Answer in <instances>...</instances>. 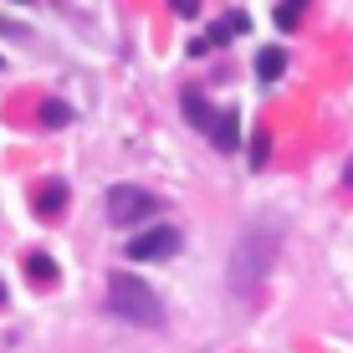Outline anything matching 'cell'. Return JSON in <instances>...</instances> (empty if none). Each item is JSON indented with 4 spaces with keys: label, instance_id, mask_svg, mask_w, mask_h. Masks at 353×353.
<instances>
[{
    "label": "cell",
    "instance_id": "obj_1",
    "mask_svg": "<svg viewBox=\"0 0 353 353\" xmlns=\"http://www.w3.org/2000/svg\"><path fill=\"white\" fill-rule=\"evenodd\" d=\"M276 251H282V221L276 215H256L236 241V256H230V292H256L261 276L272 272Z\"/></svg>",
    "mask_w": 353,
    "mask_h": 353
},
{
    "label": "cell",
    "instance_id": "obj_2",
    "mask_svg": "<svg viewBox=\"0 0 353 353\" xmlns=\"http://www.w3.org/2000/svg\"><path fill=\"white\" fill-rule=\"evenodd\" d=\"M108 312H118V318H128L139 327H159L164 323L159 292L143 287L139 276H113V282H108Z\"/></svg>",
    "mask_w": 353,
    "mask_h": 353
},
{
    "label": "cell",
    "instance_id": "obj_3",
    "mask_svg": "<svg viewBox=\"0 0 353 353\" xmlns=\"http://www.w3.org/2000/svg\"><path fill=\"white\" fill-rule=\"evenodd\" d=\"M159 210V200H154L149 190H139V185H113L108 190V215H113V225H139L143 215H154Z\"/></svg>",
    "mask_w": 353,
    "mask_h": 353
},
{
    "label": "cell",
    "instance_id": "obj_4",
    "mask_svg": "<svg viewBox=\"0 0 353 353\" xmlns=\"http://www.w3.org/2000/svg\"><path fill=\"white\" fill-rule=\"evenodd\" d=\"M179 246H185V236L174 225H154V230H139L123 251H128V261H169Z\"/></svg>",
    "mask_w": 353,
    "mask_h": 353
},
{
    "label": "cell",
    "instance_id": "obj_5",
    "mask_svg": "<svg viewBox=\"0 0 353 353\" xmlns=\"http://www.w3.org/2000/svg\"><path fill=\"white\" fill-rule=\"evenodd\" d=\"M246 26H251V16H246V10H230L225 21H215V26L205 31L200 41H194V52H215V46H221V41H230V36H241Z\"/></svg>",
    "mask_w": 353,
    "mask_h": 353
},
{
    "label": "cell",
    "instance_id": "obj_6",
    "mask_svg": "<svg viewBox=\"0 0 353 353\" xmlns=\"http://www.w3.org/2000/svg\"><path fill=\"white\" fill-rule=\"evenodd\" d=\"M210 143H215L221 154H236V149H241V118L230 113V108H225L221 118H215V128H210Z\"/></svg>",
    "mask_w": 353,
    "mask_h": 353
},
{
    "label": "cell",
    "instance_id": "obj_7",
    "mask_svg": "<svg viewBox=\"0 0 353 353\" xmlns=\"http://www.w3.org/2000/svg\"><path fill=\"white\" fill-rule=\"evenodd\" d=\"M179 103H185V118H190L194 128H205V133H210V128H215V118H221V113H215V108L205 103V97L194 92V88H185V97H179Z\"/></svg>",
    "mask_w": 353,
    "mask_h": 353
},
{
    "label": "cell",
    "instance_id": "obj_8",
    "mask_svg": "<svg viewBox=\"0 0 353 353\" xmlns=\"http://www.w3.org/2000/svg\"><path fill=\"white\" fill-rule=\"evenodd\" d=\"M36 210H41V215H62L67 210V185H62V179L36 185Z\"/></svg>",
    "mask_w": 353,
    "mask_h": 353
},
{
    "label": "cell",
    "instance_id": "obj_9",
    "mask_svg": "<svg viewBox=\"0 0 353 353\" xmlns=\"http://www.w3.org/2000/svg\"><path fill=\"white\" fill-rule=\"evenodd\" d=\"M282 67H287V52H282V46H261L256 77H261V82H276V77H282Z\"/></svg>",
    "mask_w": 353,
    "mask_h": 353
},
{
    "label": "cell",
    "instance_id": "obj_10",
    "mask_svg": "<svg viewBox=\"0 0 353 353\" xmlns=\"http://www.w3.org/2000/svg\"><path fill=\"white\" fill-rule=\"evenodd\" d=\"M36 118H41V128H67V123H72V108H67V103H57V97H46Z\"/></svg>",
    "mask_w": 353,
    "mask_h": 353
},
{
    "label": "cell",
    "instance_id": "obj_11",
    "mask_svg": "<svg viewBox=\"0 0 353 353\" xmlns=\"http://www.w3.org/2000/svg\"><path fill=\"white\" fill-rule=\"evenodd\" d=\"M26 276L31 282H57V261L46 256V251H31L26 256Z\"/></svg>",
    "mask_w": 353,
    "mask_h": 353
},
{
    "label": "cell",
    "instance_id": "obj_12",
    "mask_svg": "<svg viewBox=\"0 0 353 353\" xmlns=\"http://www.w3.org/2000/svg\"><path fill=\"white\" fill-rule=\"evenodd\" d=\"M266 154H272V133L256 128L251 133V169H266Z\"/></svg>",
    "mask_w": 353,
    "mask_h": 353
},
{
    "label": "cell",
    "instance_id": "obj_13",
    "mask_svg": "<svg viewBox=\"0 0 353 353\" xmlns=\"http://www.w3.org/2000/svg\"><path fill=\"white\" fill-rule=\"evenodd\" d=\"M302 6H307V0H282V6H276V26L292 31V26L302 21Z\"/></svg>",
    "mask_w": 353,
    "mask_h": 353
},
{
    "label": "cell",
    "instance_id": "obj_14",
    "mask_svg": "<svg viewBox=\"0 0 353 353\" xmlns=\"http://www.w3.org/2000/svg\"><path fill=\"white\" fill-rule=\"evenodd\" d=\"M0 36H10V41H21V36H26V21H10V16H0Z\"/></svg>",
    "mask_w": 353,
    "mask_h": 353
},
{
    "label": "cell",
    "instance_id": "obj_15",
    "mask_svg": "<svg viewBox=\"0 0 353 353\" xmlns=\"http://www.w3.org/2000/svg\"><path fill=\"white\" fill-rule=\"evenodd\" d=\"M174 10L179 16H194V0H174Z\"/></svg>",
    "mask_w": 353,
    "mask_h": 353
},
{
    "label": "cell",
    "instance_id": "obj_16",
    "mask_svg": "<svg viewBox=\"0 0 353 353\" xmlns=\"http://www.w3.org/2000/svg\"><path fill=\"white\" fill-rule=\"evenodd\" d=\"M0 307H6V282H0Z\"/></svg>",
    "mask_w": 353,
    "mask_h": 353
}]
</instances>
